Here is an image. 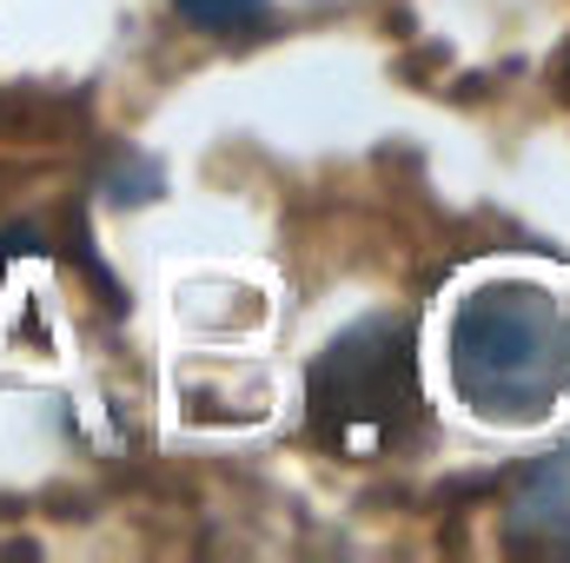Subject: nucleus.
<instances>
[{
    "label": "nucleus",
    "mask_w": 570,
    "mask_h": 563,
    "mask_svg": "<svg viewBox=\"0 0 570 563\" xmlns=\"http://www.w3.org/2000/svg\"><path fill=\"white\" fill-rule=\"evenodd\" d=\"M444 358L471 418L504 431L544 424L570 398V298L524 273L471 285L451 312Z\"/></svg>",
    "instance_id": "obj_1"
},
{
    "label": "nucleus",
    "mask_w": 570,
    "mask_h": 563,
    "mask_svg": "<svg viewBox=\"0 0 570 563\" xmlns=\"http://www.w3.org/2000/svg\"><path fill=\"white\" fill-rule=\"evenodd\" d=\"M419 418L412 318L372 312L345 325L305 372V431L332 457H385Z\"/></svg>",
    "instance_id": "obj_2"
},
{
    "label": "nucleus",
    "mask_w": 570,
    "mask_h": 563,
    "mask_svg": "<svg viewBox=\"0 0 570 563\" xmlns=\"http://www.w3.org/2000/svg\"><path fill=\"white\" fill-rule=\"evenodd\" d=\"M173 7L206 33H239V27H253L266 13V0H173Z\"/></svg>",
    "instance_id": "obj_3"
}]
</instances>
